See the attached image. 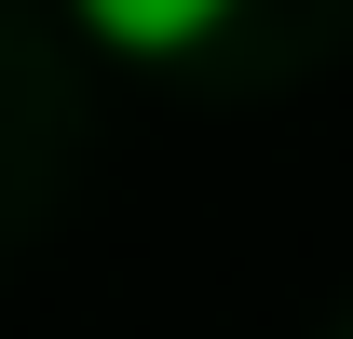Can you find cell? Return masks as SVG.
Wrapping results in <instances>:
<instances>
[{"instance_id": "6da1fadb", "label": "cell", "mask_w": 353, "mask_h": 339, "mask_svg": "<svg viewBox=\"0 0 353 339\" xmlns=\"http://www.w3.org/2000/svg\"><path fill=\"white\" fill-rule=\"evenodd\" d=\"M109 54H190V41H218L245 0H68Z\"/></svg>"}]
</instances>
